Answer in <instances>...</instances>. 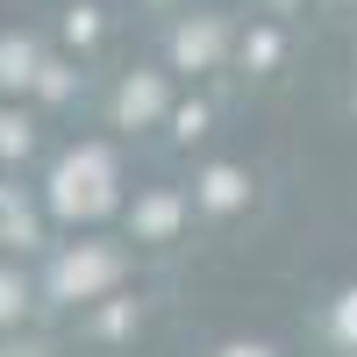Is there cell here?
<instances>
[{
    "instance_id": "obj_14",
    "label": "cell",
    "mask_w": 357,
    "mask_h": 357,
    "mask_svg": "<svg viewBox=\"0 0 357 357\" xmlns=\"http://www.w3.org/2000/svg\"><path fill=\"white\" fill-rule=\"evenodd\" d=\"M36 86H43V93H50V100H65V93H72V79H65V72H57V65H43V79H36Z\"/></svg>"
},
{
    "instance_id": "obj_9",
    "label": "cell",
    "mask_w": 357,
    "mask_h": 357,
    "mask_svg": "<svg viewBox=\"0 0 357 357\" xmlns=\"http://www.w3.org/2000/svg\"><path fill=\"white\" fill-rule=\"evenodd\" d=\"M29 151V122L22 114H0V158H22Z\"/></svg>"
},
{
    "instance_id": "obj_10",
    "label": "cell",
    "mask_w": 357,
    "mask_h": 357,
    "mask_svg": "<svg viewBox=\"0 0 357 357\" xmlns=\"http://www.w3.org/2000/svg\"><path fill=\"white\" fill-rule=\"evenodd\" d=\"M22 307H29V286H22L15 272H0V321H15Z\"/></svg>"
},
{
    "instance_id": "obj_3",
    "label": "cell",
    "mask_w": 357,
    "mask_h": 357,
    "mask_svg": "<svg viewBox=\"0 0 357 357\" xmlns=\"http://www.w3.org/2000/svg\"><path fill=\"white\" fill-rule=\"evenodd\" d=\"M36 79H43L36 43H29V36H0V86H8V93H22V86H36Z\"/></svg>"
},
{
    "instance_id": "obj_16",
    "label": "cell",
    "mask_w": 357,
    "mask_h": 357,
    "mask_svg": "<svg viewBox=\"0 0 357 357\" xmlns=\"http://www.w3.org/2000/svg\"><path fill=\"white\" fill-rule=\"evenodd\" d=\"M222 357H272V350H257V343H229Z\"/></svg>"
},
{
    "instance_id": "obj_8",
    "label": "cell",
    "mask_w": 357,
    "mask_h": 357,
    "mask_svg": "<svg viewBox=\"0 0 357 357\" xmlns=\"http://www.w3.org/2000/svg\"><path fill=\"white\" fill-rule=\"evenodd\" d=\"M243 193H250V186H243V172H229V165H215V172L200 178V200H207V207H236Z\"/></svg>"
},
{
    "instance_id": "obj_1",
    "label": "cell",
    "mask_w": 357,
    "mask_h": 357,
    "mask_svg": "<svg viewBox=\"0 0 357 357\" xmlns=\"http://www.w3.org/2000/svg\"><path fill=\"white\" fill-rule=\"evenodd\" d=\"M50 207L65 222H86V215H107V207H114V158L100 151V143L72 151L65 165L50 172Z\"/></svg>"
},
{
    "instance_id": "obj_17",
    "label": "cell",
    "mask_w": 357,
    "mask_h": 357,
    "mask_svg": "<svg viewBox=\"0 0 357 357\" xmlns=\"http://www.w3.org/2000/svg\"><path fill=\"white\" fill-rule=\"evenodd\" d=\"M0 357H50V350H0Z\"/></svg>"
},
{
    "instance_id": "obj_13",
    "label": "cell",
    "mask_w": 357,
    "mask_h": 357,
    "mask_svg": "<svg viewBox=\"0 0 357 357\" xmlns=\"http://www.w3.org/2000/svg\"><path fill=\"white\" fill-rule=\"evenodd\" d=\"M172 129H178V136H200V129H207V114H200V107H178V114H172Z\"/></svg>"
},
{
    "instance_id": "obj_12",
    "label": "cell",
    "mask_w": 357,
    "mask_h": 357,
    "mask_svg": "<svg viewBox=\"0 0 357 357\" xmlns=\"http://www.w3.org/2000/svg\"><path fill=\"white\" fill-rule=\"evenodd\" d=\"M93 29H100L93 8H72V15H65V36H72V43H93Z\"/></svg>"
},
{
    "instance_id": "obj_5",
    "label": "cell",
    "mask_w": 357,
    "mask_h": 357,
    "mask_svg": "<svg viewBox=\"0 0 357 357\" xmlns=\"http://www.w3.org/2000/svg\"><path fill=\"white\" fill-rule=\"evenodd\" d=\"M114 114H122V122H151V114H165V79H129L122 93H114Z\"/></svg>"
},
{
    "instance_id": "obj_4",
    "label": "cell",
    "mask_w": 357,
    "mask_h": 357,
    "mask_svg": "<svg viewBox=\"0 0 357 357\" xmlns=\"http://www.w3.org/2000/svg\"><path fill=\"white\" fill-rule=\"evenodd\" d=\"M172 57H178V65H215V57H222V22H186V29H178V36H172Z\"/></svg>"
},
{
    "instance_id": "obj_6",
    "label": "cell",
    "mask_w": 357,
    "mask_h": 357,
    "mask_svg": "<svg viewBox=\"0 0 357 357\" xmlns=\"http://www.w3.org/2000/svg\"><path fill=\"white\" fill-rule=\"evenodd\" d=\"M0 243H36V215H29V200L15 193V186H0Z\"/></svg>"
},
{
    "instance_id": "obj_15",
    "label": "cell",
    "mask_w": 357,
    "mask_h": 357,
    "mask_svg": "<svg viewBox=\"0 0 357 357\" xmlns=\"http://www.w3.org/2000/svg\"><path fill=\"white\" fill-rule=\"evenodd\" d=\"M336 329L357 343V293H343V307H336Z\"/></svg>"
},
{
    "instance_id": "obj_2",
    "label": "cell",
    "mask_w": 357,
    "mask_h": 357,
    "mask_svg": "<svg viewBox=\"0 0 357 357\" xmlns=\"http://www.w3.org/2000/svg\"><path fill=\"white\" fill-rule=\"evenodd\" d=\"M114 279H122V250L86 243V250H65V257H57L50 293H57V301H93V293H107Z\"/></svg>"
},
{
    "instance_id": "obj_7",
    "label": "cell",
    "mask_w": 357,
    "mask_h": 357,
    "mask_svg": "<svg viewBox=\"0 0 357 357\" xmlns=\"http://www.w3.org/2000/svg\"><path fill=\"white\" fill-rule=\"evenodd\" d=\"M178 193H151V200H136V236H172L178 229Z\"/></svg>"
},
{
    "instance_id": "obj_11",
    "label": "cell",
    "mask_w": 357,
    "mask_h": 357,
    "mask_svg": "<svg viewBox=\"0 0 357 357\" xmlns=\"http://www.w3.org/2000/svg\"><path fill=\"white\" fill-rule=\"evenodd\" d=\"M243 57H250V65H272V57H279V36H272V29H257V36L243 43Z\"/></svg>"
}]
</instances>
